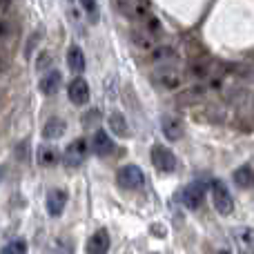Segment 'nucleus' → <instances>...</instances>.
Returning <instances> with one entry per match:
<instances>
[{
    "mask_svg": "<svg viewBox=\"0 0 254 254\" xmlns=\"http://www.w3.org/2000/svg\"><path fill=\"white\" fill-rule=\"evenodd\" d=\"M212 201H214V207L219 214H232L234 198H232V194H230V190L225 188L221 181L212 183Z\"/></svg>",
    "mask_w": 254,
    "mask_h": 254,
    "instance_id": "nucleus-1",
    "label": "nucleus"
},
{
    "mask_svg": "<svg viewBox=\"0 0 254 254\" xmlns=\"http://www.w3.org/2000/svg\"><path fill=\"white\" fill-rule=\"evenodd\" d=\"M149 158H152V165L158 172H174L176 170V156L163 145H154L149 149Z\"/></svg>",
    "mask_w": 254,
    "mask_h": 254,
    "instance_id": "nucleus-2",
    "label": "nucleus"
},
{
    "mask_svg": "<svg viewBox=\"0 0 254 254\" xmlns=\"http://www.w3.org/2000/svg\"><path fill=\"white\" fill-rule=\"evenodd\" d=\"M119 183L127 190H138L145 185V174L140 172L138 165H125L119 172Z\"/></svg>",
    "mask_w": 254,
    "mask_h": 254,
    "instance_id": "nucleus-3",
    "label": "nucleus"
},
{
    "mask_svg": "<svg viewBox=\"0 0 254 254\" xmlns=\"http://www.w3.org/2000/svg\"><path fill=\"white\" fill-rule=\"evenodd\" d=\"M154 80H156L161 87L165 89H176L183 85V74H181L176 67H161V69L154 71Z\"/></svg>",
    "mask_w": 254,
    "mask_h": 254,
    "instance_id": "nucleus-4",
    "label": "nucleus"
},
{
    "mask_svg": "<svg viewBox=\"0 0 254 254\" xmlns=\"http://www.w3.org/2000/svg\"><path fill=\"white\" fill-rule=\"evenodd\" d=\"M203 198H205V183H201V181H194L183 190V205L188 210H198Z\"/></svg>",
    "mask_w": 254,
    "mask_h": 254,
    "instance_id": "nucleus-5",
    "label": "nucleus"
},
{
    "mask_svg": "<svg viewBox=\"0 0 254 254\" xmlns=\"http://www.w3.org/2000/svg\"><path fill=\"white\" fill-rule=\"evenodd\" d=\"M85 156H87V143H85L83 138H78L65 149V154H63V163H65L67 167H78L80 163L85 161Z\"/></svg>",
    "mask_w": 254,
    "mask_h": 254,
    "instance_id": "nucleus-6",
    "label": "nucleus"
},
{
    "mask_svg": "<svg viewBox=\"0 0 254 254\" xmlns=\"http://www.w3.org/2000/svg\"><path fill=\"white\" fill-rule=\"evenodd\" d=\"M161 129H163V134H165V138L179 140V138H183L185 125H183V121H181L176 114H165L161 119Z\"/></svg>",
    "mask_w": 254,
    "mask_h": 254,
    "instance_id": "nucleus-7",
    "label": "nucleus"
},
{
    "mask_svg": "<svg viewBox=\"0 0 254 254\" xmlns=\"http://www.w3.org/2000/svg\"><path fill=\"white\" fill-rule=\"evenodd\" d=\"M67 94H69V101L74 103V105H87V101H89V85H87V80H85V78H74L69 83Z\"/></svg>",
    "mask_w": 254,
    "mask_h": 254,
    "instance_id": "nucleus-8",
    "label": "nucleus"
},
{
    "mask_svg": "<svg viewBox=\"0 0 254 254\" xmlns=\"http://www.w3.org/2000/svg\"><path fill=\"white\" fill-rule=\"evenodd\" d=\"M92 145H94V152H96L98 156H110V154L114 152V140H112L110 134L103 129H96V134H94V138H92Z\"/></svg>",
    "mask_w": 254,
    "mask_h": 254,
    "instance_id": "nucleus-9",
    "label": "nucleus"
},
{
    "mask_svg": "<svg viewBox=\"0 0 254 254\" xmlns=\"http://www.w3.org/2000/svg\"><path fill=\"white\" fill-rule=\"evenodd\" d=\"M121 9L125 13H129L131 18H145L149 16V4L147 0H119Z\"/></svg>",
    "mask_w": 254,
    "mask_h": 254,
    "instance_id": "nucleus-10",
    "label": "nucleus"
},
{
    "mask_svg": "<svg viewBox=\"0 0 254 254\" xmlns=\"http://www.w3.org/2000/svg\"><path fill=\"white\" fill-rule=\"evenodd\" d=\"M65 201H67V194L61 192V190H52L47 194V212L52 216H61L63 210H65Z\"/></svg>",
    "mask_w": 254,
    "mask_h": 254,
    "instance_id": "nucleus-11",
    "label": "nucleus"
},
{
    "mask_svg": "<svg viewBox=\"0 0 254 254\" xmlns=\"http://www.w3.org/2000/svg\"><path fill=\"white\" fill-rule=\"evenodd\" d=\"M87 250L98 252V254L110 250V234H107V230H98V232L92 234V239H89V243H87Z\"/></svg>",
    "mask_w": 254,
    "mask_h": 254,
    "instance_id": "nucleus-12",
    "label": "nucleus"
},
{
    "mask_svg": "<svg viewBox=\"0 0 254 254\" xmlns=\"http://www.w3.org/2000/svg\"><path fill=\"white\" fill-rule=\"evenodd\" d=\"M152 63H156V65H165V63L174 61L176 58V52L174 47H170V45H163V47H152Z\"/></svg>",
    "mask_w": 254,
    "mask_h": 254,
    "instance_id": "nucleus-13",
    "label": "nucleus"
},
{
    "mask_svg": "<svg viewBox=\"0 0 254 254\" xmlns=\"http://www.w3.org/2000/svg\"><path fill=\"white\" fill-rule=\"evenodd\" d=\"M65 129H67V123L63 119H49L43 127V136L49 138V140H54V138H58Z\"/></svg>",
    "mask_w": 254,
    "mask_h": 254,
    "instance_id": "nucleus-14",
    "label": "nucleus"
},
{
    "mask_svg": "<svg viewBox=\"0 0 254 254\" xmlns=\"http://www.w3.org/2000/svg\"><path fill=\"white\" fill-rule=\"evenodd\" d=\"M67 61H69V69L74 71V74H83L85 54L80 52V47H69V52H67Z\"/></svg>",
    "mask_w": 254,
    "mask_h": 254,
    "instance_id": "nucleus-15",
    "label": "nucleus"
},
{
    "mask_svg": "<svg viewBox=\"0 0 254 254\" xmlns=\"http://www.w3.org/2000/svg\"><path fill=\"white\" fill-rule=\"evenodd\" d=\"M61 74L58 71H49L47 76H45L43 80H40V92L47 94V96H52V94L58 92V87H61Z\"/></svg>",
    "mask_w": 254,
    "mask_h": 254,
    "instance_id": "nucleus-16",
    "label": "nucleus"
},
{
    "mask_svg": "<svg viewBox=\"0 0 254 254\" xmlns=\"http://www.w3.org/2000/svg\"><path fill=\"white\" fill-rule=\"evenodd\" d=\"M131 43L138 49H152L154 47V38L149 31H140V29H131Z\"/></svg>",
    "mask_w": 254,
    "mask_h": 254,
    "instance_id": "nucleus-17",
    "label": "nucleus"
},
{
    "mask_svg": "<svg viewBox=\"0 0 254 254\" xmlns=\"http://www.w3.org/2000/svg\"><path fill=\"white\" fill-rule=\"evenodd\" d=\"M234 183L239 185V188H250V185L254 183V172L250 165H243L239 167L237 172H234Z\"/></svg>",
    "mask_w": 254,
    "mask_h": 254,
    "instance_id": "nucleus-18",
    "label": "nucleus"
},
{
    "mask_svg": "<svg viewBox=\"0 0 254 254\" xmlns=\"http://www.w3.org/2000/svg\"><path fill=\"white\" fill-rule=\"evenodd\" d=\"M234 237H237V241L241 243L246 250H254V230L252 228H239L237 232H234Z\"/></svg>",
    "mask_w": 254,
    "mask_h": 254,
    "instance_id": "nucleus-19",
    "label": "nucleus"
},
{
    "mask_svg": "<svg viewBox=\"0 0 254 254\" xmlns=\"http://www.w3.org/2000/svg\"><path fill=\"white\" fill-rule=\"evenodd\" d=\"M110 127H112V131H116L119 136H129V127H127L123 114H119V112L110 116Z\"/></svg>",
    "mask_w": 254,
    "mask_h": 254,
    "instance_id": "nucleus-20",
    "label": "nucleus"
},
{
    "mask_svg": "<svg viewBox=\"0 0 254 254\" xmlns=\"http://www.w3.org/2000/svg\"><path fill=\"white\" fill-rule=\"evenodd\" d=\"M2 252L4 254H22V252H27V243L22 241V239H13V241H9L7 246L2 248Z\"/></svg>",
    "mask_w": 254,
    "mask_h": 254,
    "instance_id": "nucleus-21",
    "label": "nucleus"
},
{
    "mask_svg": "<svg viewBox=\"0 0 254 254\" xmlns=\"http://www.w3.org/2000/svg\"><path fill=\"white\" fill-rule=\"evenodd\" d=\"M38 161H40V165H45V167L54 165V163H56V149L54 147H43L40 149V154H38Z\"/></svg>",
    "mask_w": 254,
    "mask_h": 254,
    "instance_id": "nucleus-22",
    "label": "nucleus"
},
{
    "mask_svg": "<svg viewBox=\"0 0 254 254\" xmlns=\"http://www.w3.org/2000/svg\"><path fill=\"white\" fill-rule=\"evenodd\" d=\"M80 7L85 9V13L89 16V20H98V2L96 0H80Z\"/></svg>",
    "mask_w": 254,
    "mask_h": 254,
    "instance_id": "nucleus-23",
    "label": "nucleus"
},
{
    "mask_svg": "<svg viewBox=\"0 0 254 254\" xmlns=\"http://www.w3.org/2000/svg\"><path fill=\"white\" fill-rule=\"evenodd\" d=\"M143 20H145V29H147L152 36H156V34H161V31H163V27H161V22H158V18L145 16Z\"/></svg>",
    "mask_w": 254,
    "mask_h": 254,
    "instance_id": "nucleus-24",
    "label": "nucleus"
},
{
    "mask_svg": "<svg viewBox=\"0 0 254 254\" xmlns=\"http://www.w3.org/2000/svg\"><path fill=\"white\" fill-rule=\"evenodd\" d=\"M52 65V58H49V54H40L38 56V65H36V69L38 71H43L45 67H49Z\"/></svg>",
    "mask_w": 254,
    "mask_h": 254,
    "instance_id": "nucleus-25",
    "label": "nucleus"
},
{
    "mask_svg": "<svg viewBox=\"0 0 254 254\" xmlns=\"http://www.w3.org/2000/svg\"><path fill=\"white\" fill-rule=\"evenodd\" d=\"M7 34H9V22L2 20V22H0V40H2Z\"/></svg>",
    "mask_w": 254,
    "mask_h": 254,
    "instance_id": "nucleus-26",
    "label": "nucleus"
},
{
    "mask_svg": "<svg viewBox=\"0 0 254 254\" xmlns=\"http://www.w3.org/2000/svg\"><path fill=\"white\" fill-rule=\"evenodd\" d=\"M4 69H7V56L0 52V74H4Z\"/></svg>",
    "mask_w": 254,
    "mask_h": 254,
    "instance_id": "nucleus-27",
    "label": "nucleus"
},
{
    "mask_svg": "<svg viewBox=\"0 0 254 254\" xmlns=\"http://www.w3.org/2000/svg\"><path fill=\"white\" fill-rule=\"evenodd\" d=\"M13 4V0H0V9H9Z\"/></svg>",
    "mask_w": 254,
    "mask_h": 254,
    "instance_id": "nucleus-28",
    "label": "nucleus"
}]
</instances>
